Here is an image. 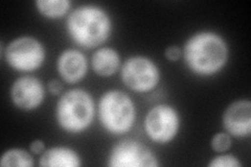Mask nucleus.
Listing matches in <instances>:
<instances>
[{
	"mask_svg": "<svg viewBox=\"0 0 251 167\" xmlns=\"http://www.w3.org/2000/svg\"><path fill=\"white\" fill-rule=\"evenodd\" d=\"M94 103L91 95L83 89H73L64 93L57 103L56 117L62 129L78 133L91 124Z\"/></svg>",
	"mask_w": 251,
	"mask_h": 167,
	"instance_id": "7ed1b4c3",
	"label": "nucleus"
},
{
	"mask_svg": "<svg viewBox=\"0 0 251 167\" xmlns=\"http://www.w3.org/2000/svg\"><path fill=\"white\" fill-rule=\"evenodd\" d=\"M39 164L44 167H78L82 165L81 159L75 150L64 146H56L45 150Z\"/></svg>",
	"mask_w": 251,
	"mask_h": 167,
	"instance_id": "f8f14e48",
	"label": "nucleus"
},
{
	"mask_svg": "<svg viewBox=\"0 0 251 167\" xmlns=\"http://www.w3.org/2000/svg\"><path fill=\"white\" fill-rule=\"evenodd\" d=\"M231 146V138L226 133H218L211 139V147L219 153L228 150Z\"/></svg>",
	"mask_w": 251,
	"mask_h": 167,
	"instance_id": "dca6fc26",
	"label": "nucleus"
},
{
	"mask_svg": "<svg viewBox=\"0 0 251 167\" xmlns=\"http://www.w3.org/2000/svg\"><path fill=\"white\" fill-rule=\"evenodd\" d=\"M5 59L9 65L18 71H34L45 59L43 45L33 37H20L7 45Z\"/></svg>",
	"mask_w": 251,
	"mask_h": 167,
	"instance_id": "39448f33",
	"label": "nucleus"
},
{
	"mask_svg": "<svg viewBox=\"0 0 251 167\" xmlns=\"http://www.w3.org/2000/svg\"><path fill=\"white\" fill-rule=\"evenodd\" d=\"M29 148L34 154H41L45 148L44 142L42 140H35L30 143Z\"/></svg>",
	"mask_w": 251,
	"mask_h": 167,
	"instance_id": "aec40b11",
	"label": "nucleus"
},
{
	"mask_svg": "<svg viewBox=\"0 0 251 167\" xmlns=\"http://www.w3.org/2000/svg\"><path fill=\"white\" fill-rule=\"evenodd\" d=\"M111 167H156L159 163L155 155L139 142L127 139L113 147L108 159Z\"/></svg>",
	"mask_w": 251,
	"mask_h": 167,
	"instance_id": "6e6552de",
	"label": "nucleus"
},
{
	"mask_svg": "<svg viewBox=\"0 0 251 167\" xmlns=\"http://www.w3.org/2000/svg\"><path fill=\"white\" fill-rule=\"evenodd\" d=\"M1 166H20V167H30L34 165L33 157L25 149L21 148H12L6 150L2 155Z\"/></svg>",
	"mask_w": 251,
	"mask_h": 167,
	"instance_id": "2eb2a0df",
	"label": "nucleus"
},
{
	"mask_svg": "<svg viewBox=\"0 0 251 167\" xmlns=\"http://www.w3.org/2000/svg\"><path fill=\"white\" fill-rule=\"evenodd\" d=\"M228 59V47L224 39L211 31H201L187 40L184 60L193 72L200 75L217 73Z\"/></svg>",
	"mask_w": 251,
	"mask_h": 167,
	"instance_id": "f257e3e1",
	"label": "nucleus"
},
{
	"mask_svg": "<svg viewBox=\"0 0 251 167\" xmlns=\"http://www.w3.org/2000/svg\"><path fill=\"white\" fill-rule=\"evenodd\" d=\"M44 87L35 76H21L16 79L11 89L13 102L22 110H33L41 105L44 99Z\"/></svg>",
	"mask_w": 251,
	"mask_h": 167,
	"instance_id": "1a4fd4ad",
	"label": "nucleus"
},
{
	"mask_svg": "<svg viewBox=\"0 0 251 167\" xmlns=\"http://www.w3.org/2000/svg\"><path fill=\"white\" fill-rule=\"evenodd\" d=\"M72 2L69 0H38L37 9L49 18H58L65 15Z\"/></svg>",
	"mask_w": 251,
	"mask_h": 167,
	"instance_id": "4468645a",
	"label": "nucleus"
},
{
	"mask_svg": "<svg viewBox=\"0 0 251 167\" xmlns=\"http://www.w3.org/2000/svg\"><path fill=\"white\" fill-rule=\"evenodd\" d=\"M91 64L93 70L100 76H110L114 74L121 64L120 54L113 48H100L92 55Z\"/></svg>",
	"mask_w": 251,
	"mask_h": 167,
	"instance_id": "ddd939ff",
	"label": "nucleus"
},
{
	"mask_svg": "<svg viewBox=\"0 0 251 167\" xmlns=\"http://www.w3.org/2000/svg\"><path fill=\"white\" fill-rule=\"evenodd\" d=\"M57 67L60 75L67 83H76L87 72V60L78 50L67 49L58 59Z\"/></svg>",
	"mask_w": 251,
	"mask_h": 167,
	"instance_id": "9b49d317",
	"label": "nucleus"
},
{
	"mask_svg": "<svg viewBox=\"0 0 251 167\" xmlns=\"http://www.w3.org/2000/svg\"><path fill=\"white\" fill-rule=\"evenodd\" d=\"M100 120L112 134H124L135 121V106L128 94L120 90L107 91L99 105Z\"/></svg>",
	"mask_w": 251,
	"mask_h": 167,
	"instance_id": "20e7f679",
	"label": "nucleus"
},
{
	"mask_svg": "<svg viewBox=\"0 0 251 167\" xmlns=\"http://www.w3.org/2000/svg\"><path fill=\"white\" fill-rule=\"evenodd\" d=\"M159 78V69L155 63L141 55L128 59L122 68L124 84L136 92L153 90L158 84Z\"/></svg>",
	"mask_w": 251,
	"mask_h": 167,
	"instance_id": "423d86ee",
	"label": "nucleus"
},
{
	"mask_svg": "<svg viewBox=\"0 0 251 167\" xmlns=\"http://www.w3.org/2000/svg\"><path fill=\"white\" fill-rule=\"evenodd\" d=\"M69 36L84 47H96L104 43L111 33L109 15L96 5H83L73 11L66 22Z\"/></svg>",
	"mask_w": 251,
	"mask_h": 167,
	"instance_id": "f03ea898",
	"label": "nucleus"
},
{
	"mask_svg": "<svg viewBox=\"0 0 251 167\" xmlns=\"http://www.w3.org/2000/svg\"><path fill=\"white\" fill-rule=\"evenodd\" d=\"M208 166L210 167H240L241 163L232 155H222L213 159Z\"/></svg>",
	"mask_w": 251,
	"mask_h": 167,
	"instance_id": "f3484780",
	"label": "nucleus"
},
{
	"mask_svg": "<svg viewBox=\"0 0 251 167\" xmlns=\"http://www.w3.org/2000/svg\"><path fill=\"white\" fill-rule=\"evenodd\" d=\"M180 118L177 111L169 105H157L146 116L145 130L155 142L167 143L174 138L179 130Z\"/></svg>",
	"mask_w": 251,
	"mask_h": 167,
	"instance_id": "0eeeda50",
	"label": "nucleus"
},
{
	"mask_svg": "<svg viewBox=\"0 0 251 167\" xmlns=\"http://www.w3.org/2000/svg\"><path fill=\"white\" fill-rule=\"evenodd\" d=\"M164 55H166V58L172 62L177 61L180 58H181L182 55V51L181 49L179 48L178 46H170L166 49V52H164Z\"/></svg>",
	"mask_w": 251,
	"mask_h": 167,
	"instance_id": "a211bd4d",
	"label": "nucleus"
},
{
	"mask_svg": "<svg viewBox=\"0 0 251 167\" xmlns=\"http://www.w3.org/2000/svg\"><path fill=\"white\" fill-rule=\"evenodd\" d=\"M49 89L52 95H59L64 89V87H63V84H61L58 79L53 78L49 84Z\"/></svg>",
	"mask_w": 251,
	"mask_h": 167,
	"instance_id": "6ab92c4d",
	"label": "nucleus"
},
{
	"mask_svg": "<svg viewBox=\"0 0 251 167\" xmlns=\"http://www.w3.org/2000/svg\"><path fill=\"white\" fill-rule=\"evenodd\" d=\"M226 131L234 137H248L251 133V102L238 100L232 102L223 114Z\"/></svg>",
	"mask_w": 251,
	"mask_h": 167,
	"instance_id": "9d476101",
	"label": "nucleus"
}]
</instances>
